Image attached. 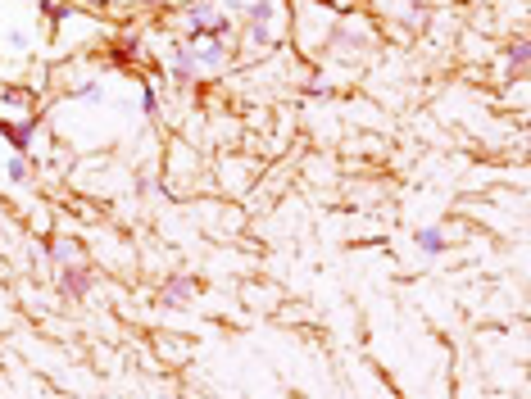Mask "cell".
<instances>
[{
	"label": "cell",
	"mask_w": 531,
	"mask_h": 399,
	"mask_svg": "<svg viewBox=\"0 0 531 399\" xmlns=\"http://www.w3.org/2000/svg\"><path fill=\"white\" fill-rule=\"evenodd\" d=\"M78 10H91V14H109L114 10V0H73Z\"/></svg>",
	"instance_id": "obj_10"
},
{
	"label": "cell",
	"mask_w": 531,
	"mask_h": 399,
	"mask_svg": "<svg viewBox=\"0 0 531 399\" xmlns=\"http://www.w3.org/2000/svg\"><path fill=\"white\" fill-rule=\"evenodd\" d=\"M495 73H500V82H522V73H527V37L522 32H513V41L504 46V64Z\"/></svg>",
	"instance_id": "obj_8"
},
{
	"label": "cell",
	"mask_w": 531,
	"mask_h": 399,
	"mask_svg": "<svg viewBox=\"0 0 531 399\" xmlns=\"http://www.w3.org/2000/svg\"><path fill=\"white\" fill-rule=\"evenodd\" d=\"M413 245H418V254H427V259H441V254L450 250V236H445L441 223H423L413 232Z\"/></svg>",
	"instance_id": "obj_9"
},
{
	"label": "cell",
	"mask_w": 531,
	"mask_h": 399,
	"mask_svg": "<svg viewBox=\"0 0 531 399\" xmlns=\"http://www.w3.org/2000/svg\"><path fill=\"white\" fill-rule=\"evenodd\" d=\"M23 118H37V87H0V127L5 123H23Z\"/></svg>",
	"instance_id": "obj_3"
},
{
	"label": "cell",
	"mask_w": 531,
	"mask_h": 399,
	"mask_svg": "<svg viewBox=\"0 0 531 399\" xmlns=\"http://www.w3.org/2000/svg\"><path fill=\"white\" fill-rule=\"evenodd\" d=\"M55 286H59V295L64 300H87L91 295V286H96V273H91L87 263H69V268H55Z\"/></svg>",
	"instance_id": "obj_4"
},
{
	"label": "cell",
	"mask_w": 531,
	"mask_h": 399,
	"mask_svg": "<svg viewBox=\"0 0 531 399\" xmlns=\"http://www.w3.org/2000/svg\"><path fill=\"white\" fill-rule=\"evenodd\" d=\"M332 5H336V10H341V14H350V10H364V0H332Z\"/></svg>",
	"instance_id": "obj_11"
},
{
	"label": "cell",
	"mask_w": 531,
	"mask_h": 399,
	"mask_svg": "<svg viewBox=\"0 0 531 399\" xmlns=\"http://www.w3.org/2000/svg\"><path fill=\"white\" fill-rule=\"evenodd\" d=\"M0 177L14 186V191H23V186L37 182V159L32 155H14V150H5L0 155Z\"/></svg>",
	"instance_id": "obj_5"
},
{
	"label": "cell",
	"mask_w": 531,
	"mask_h": 399,
	"mask_svg": "<svg viewBox=\"0 0 531 399\" xmlns=\"http://www.w3.org/2000/svg\"><path fill=\"white\" fill-rule=\"evenodd\" d=\"M336 23H341V10L332 0H286V37L305 59H323Z\"/></svg>",
	"instance_id": "obj_1"
},
{
	"label": "cell",
	"mask_w": 531,
	"mask_h": 399,
	"mask_svg": "<svg viewBox=\"0 0 531 399\" xmlns=\"http://www.w3.org/2000/svg\"><path fill=\"white\" fill-rule=\"evenodd\" d=\"M200 295V282L191 273H168L164 286H159V300L173 304V309H182V304H191Z\"/></svg>",
	"instance_id": "obj_6"
},
{
	"label": "cell",
	"mask_w": 531,
	"mask_h": 399,
	"mask_svg": "<svg viewBox=\"0 0 531 399\" xmlns=\"http://www.w3.org/2000/svg\"><path fill=\"white\" fill-rule=\"evenodd\" d=\"M187 55H191V64H196L200 82H205V78H223V73L232 69V46H227V37H191L187 41Z\"/></svg>",
	"instance_id": "obj_2"
},
{
	"label": "cell",
	"mask_w": 531,
	"mask_h": 399,
	"mask_svg": "<svg viewBox=\"0 0 531 399\" xmlns=\"http://www.w3.org/2000/svg\"><path fill=\"white\" fill-rule=\"evenodd\" d=\"M46 254H50V263H55V268H69V263H87V250H82V241H78V236H64V232L46 236Z\"/></svg>",
	"instance_id": "obj_7"
}]
</instances>
